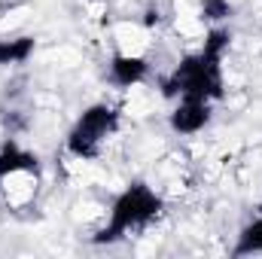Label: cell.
I'll use <instances>...</instances> for the list:
<instances>
[{"instance_id":"cell-1","label":"cell","mask_w":262,"mask_h":259,"mask_svg":"<svg viewBox=\"0 0 262 259\" xmlns=\"http://www.w3.org/2000/svg\"><path fill=\"white\" fill-rule=\"evenodd\" d=\"M159 210H162V192H156L146 183H134L107 207V220L101 223L98 235H101V241L125 238L131 232L146 229L159 217Z\"/></svg>"},{"instance_id":"cell-2","label":"cell","mask_w":262,"mask_h":259,"mask_svg":"<svg viewBox=\"0 0 262 259\" xmlns=\"http://www.w3.org/2000/svg\"><path fill=\"white\" fill-rule=\"evenodd\" d=\"M113 131H116V113L110 107H104V104L89 107L67 134V149L79 162H92V159H98L104 153Z\"/></svg>"},{"instance_id":"cell-3","label":"cell","mask_w":262,"mask_h":259,"mask_svg":"<svg viewBox=\"0 0 262 259\" xmlns=\"http://www.w3.org/2000/svg\"><path fill=\"white\" fill-rule=\"evenodd\" d=\"M37 186H40L37 168H15V171H6V174H0V201H3L9 210H25L28 204H34Z\"/></svg>"},{"instance_id":"cell-4","label":"cell","mask_w":262,"mask_h":259,"mask_svg":"<svg viewBox=\"0 0 262 259\" xmlns=\"http://www.w3.org/2000/svg\"><path fill=\"white\" fill-rule=\"evenodd\" d=\"M168 122L177 134L192 137L198 131H204V125L210 122V101L207 98H180Z\"/></svg>"},{"instance_id":"cell-5","label":"cell","mask_w":262,"mask_h":259,"mask_svg":"<svg viewBox=\"0 0 262 259\" xmlns=\"http://www.w3.org/2000/svg\"><path fill=\"white\" fill-rule=\"evenodd\" d=\"M113 43H116V52H122V55L146 58V52H149V31L140 21H119L113 28Z\"/></svg>"},{"instance_id":"cell-6","label":"cell","mask_w":262,"mask_h":259,"mask_svg":"<svg viewBox=\"0 0 262 259\" xmlns=\"http://www.w3.org/2000/svg\"><path fill=\"white\" fill-rule=\"evenodd\" d=\"M146 73H149V64L140 55H122V52H116L113 61H110V79L116 85H122V89L140 85L146 79Z\"/></svg>"},{"instance_id":"cell-7","label":"cell","mask_w":262,"mask_h":259,"mask_svg":"<svg viewBox=\"0 0 262 259\" xmlns=\"http://www.w3.org/2000/svg\"><path fill=\"white\" fill-rule=\"evenodd\" d=\"M34 55V37H0V67L25 64Z\"/></svg>"},{"instance_id":"cell-8","label":"cell","mask_w":262,"mask_h":259,"mask_svg":"<svg viewBox=\"0 0 262 259\" xmlns=\"http://www.w3.org/2000/svg\"><path fill=\"white\" fill-rule=\"evenodd\" d=\"M235 256H262V217L244 226V232L238 235Z\"/></svg>"},{"instance_id":"cell-9","label":"cell","mask_w":262,"mask_h":259,"mask_svg":"<svg viewBox=\"0 0 262 259\" xmlns=\"http://www.w3.org/2000/svg\"><path fill=\"white\" fill-rule=\"evenodd\" d=\"M229 12H232L229 0H201V9H198V15H201L204 25H210V21H223Z\"/></svg>"}]
</instances>
